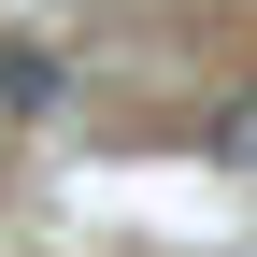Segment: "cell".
I'll return each instance as SVG.
<instances>
[{"label": "cell", "instance_id": "2", "mask_svg": "<svg viewBox=\"0 0 257 257\" xmlns=\"http://www.w3.org/2000/svg\"><path fill=\"white\" fill-rule=\"evenodd\" d=\"M214 157H229V172H257V100H229V114H214Z\"/></svg>", "mask_w": 257, "mask_h": 257}, {"label": "cell", "instance_id": "1", "mask_svg": "<svg viewBox=\"0 0 257 257\" xmlns=\"http://www.w3.org/2000/svg\"><path fill=\"white\" fill-rule=\"evenodd\" d=\"M0 100H15V114H43V100H57V57H29V43H0Z\"/></svg>", "mask_w": 257, "mask_h": 257}]
</instances>
